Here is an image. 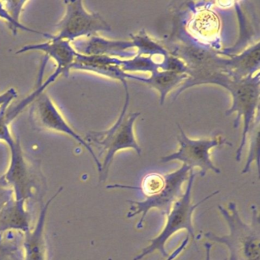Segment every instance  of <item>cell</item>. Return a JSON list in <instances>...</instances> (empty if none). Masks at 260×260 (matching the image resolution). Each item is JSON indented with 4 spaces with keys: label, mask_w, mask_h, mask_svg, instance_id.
Here are the masks:
<instances>
[{
    "label": "cell",
    "mask_w": 260,
    "mask_h": 260,
    "mask_svg": "<svg viewBox=\"0 0 260 260\" xmlns=\"http://www.w3.org/2000/svg\"><path fill=\"white\" fill-rule=\"evenodd\" d=\"M121 60L106 56L84 55L77 53L71 71L92 73L112 80H118L121 83H127L128 74L120 68Z\"/></svg>",
    "instance_id": "4fadbf2b"
},
{
    "label": "cell",
    "mask_w": 260,
    "mask_h": 260,
    "mask_svg": "<svg viewBox=\"0 0 260 260\" xmlns=\"http://www.w3.org/2000/svg\"><path fill=\"white\" fill-rule=\"evenodd\" d=\"M17 95V92L14 88H10L4 93L0 94V108L6 105L11 104Z\"/></svg>",
    "instance_id": "cb8c5ba5"
},
{
    "label": "cell",
    "mask_w": 260,
    "mask_h": 260,
    "mask_svg": "<svg viewBox=\"0 0 260 260\" xmlns=\"http://www.w3.org/2000/svg\"><path fill=\"white\" fill-rule=\"evenodd\" d=\"M189 237H188V236H187V237H185V240H184L182 242V243H181V244L179 245V247H178L177 249H176V250H175L174 252H173V253L170 254V255H169L168 257H167V258L166 260L175 259V258H176V257H177L178 255H179V254H180L181 252H182V251H183L184 249H185V247H186L187 245H188V241H189Z\"/></svg>",
    "instance_id": "d4e9b609"
},
{
    "label": "cell",
    "mask_w": 260,
    "mask_h": 260,
    "mask_svg": "<svg viewBox=\"0 0 260 260\" xmlns=\"http://www.w3.org/2000/svg\"><path fill=\"white\" fill-rule=\"evenodd\" d=\"M214 3H199L191 10L186 23V32L193 42L204 46L221 51L220 31L221 22L218 15L214 11Z\"/></svg>",
    "instance_id": "30bf717a"
},
{
    "label": "cell",
    "mask_w": 260,
    "mask_h": 260,
    "mask_svg": "<svg viewBox=\"0 0 260 260\" xmlns=\"http://www.w3.org/2000/svg\"><path fill=\"white\" fill-rule=\"evenodd\" d=\"M194 177H196V173L194 170H191L190 171L186 189L182 197L175 202L170 212L166 216L167 222L162 231L159 233V235L150 240V244L147 247L144 248L142 251L134 258V260L143 259L144 257L153 253L155 251H159L162 257L167 258L170 254L167 252L166 249V243L172 236L182 230H185L187 231L191 241H196V235L194 234V228L192 224L193 214L196 211V208H199L202 204L208 201V199L218 194L220 191H214L212 194L204 198L200 202L196 204L192 203L191 191H192Z\"/></svg>",
    "instance_id": "277c9868"
},
{
    "label": "cell",
    "mask_w": 260,
    "mask_h": 260,
    "mask_svg": "<svg viewBox=\"0 0 260 260\" xmlns=\"http://www.w3.org/2000/svg\"><path fill=\"white\" fill-rule=\"evenodd\" d=\"M188 76L186 74L170 72V71H158L151 73L150 77H142L136 74H128V79L146 83L150 87L157 90L160 95V105L162 106L166 97L170 91L177 86H181Z\"/></svg>",
    "instance_id": "e0dca14e"
},
{
    "label": "cell",
    "mask_w": 260,
    "mask_h": 260,
    "mask_svg": "<svg viewBox=\"0 0 260 260\" xmlns=\"http://www.w3.org/2000/svg\"><path fill=\"white\" fill-rule=\"evenodd\" d=\"M63 188H59L58 191L51 197L46 203L43 204L41 209L40 214L37 223L32 230L24 234L23 260H46V242H45V228L48 208L53 201L60 194Z\"/></svg>",
    "instance_id": "5bb4252c"
},
{
    "label": "cell",
    "mask_w": 260,
    "mask_h": 260,
    "mask_svg": "<svg viewBox=\"0 0 260 260\" xmlns=\"http://www.w3.org/2000/svg\"><path fill=\"white\" fill-rule=\"evenodd\" d=\"M31 51L44 53L47 58H51L56 63V70L52 75L56 79L60 76L68 77L77 52L68 41L51 39L47 42L29 44L21 48L16 54H25Z\"/></svg>",
    "instance_id": "8fae6325"
},
{
    "label": "cell",
    "mask_w": 260,
    "mask_h": 260,
    "mask_svg": "<svg viewBox=\"0 0 260 260\" xmlns=\"http://www.w3.org/2000/svg\"><path fill=\"white\" fill-rule=\"evenodd\" d=\"M132 41L137 55L145 57H154V56H167L170 54V51L157 42H154L150 36H147L144 30L140 31L135 36H132Z\"/></svg>",
    "instance_id": "ac0fdd59"
},
{
    "label": "cell",
    "mask_w": 260,
    "mask_h": 260,
    "mask_svg": "<svg viewBox=\"0 0 260 260\" xmlns=\"http://www.w3.org/2000/svg\"><path fill=\"white\" fill-rule=\"evenodd\" d=\"M4 6L10 16L16 22H21L19 21L21 13L23 11L28 1H4Z\"/></svg>",
    "instance_id": "603a6c76"
},
{
    "label": "cell",
    "mask_w": 260,
    "mask_h": 260,
    "mask_svg": "<svg viewBox=\"0 0 260 260\" xmlns=\"http://www.w3.org/2000/svg\"><path fill=\"white\" fill-rule=\"evenodd\" d=\"M248 135H249V153H248L247 159H246L244 168L242 170V174H245V173H249L250 171L251 165H252L253 162H256L258 172H259L260 134L259 115H258V112L257 114L256 117H255V121H254Z\"/></svg>",
    "instance_id": "d6986e66"
},
{
    "label": "cell",
    "mask_w": 260,
    "mask_h": 260,
    "mask_svg": "<svg viewBox=\"0 0 260 260\" xmlns=\"http://www.w3.org/2000/svg\"><path fill=\"white\" fill-rule=\"evenodd\" d=\"M109 189L124 188L141 191L145 200L138 202V209L143 215H147L152 209H157L162 215H167L173 204L182 196V186L179 180L173 177L166 178L165 175L157 173H148L143 178L141 186L114 184L107 185Z\"/></svg>",
    "instance_id": "8992f818"
},
{
    "label": "cell",
    "mask_w": 260,
    "mask_h": 260,
    "mask_svg": "<svg viewBox=\"0 0 260 260\" xmlns=\"http://www.w3.org/2000/svg\"><path fill=\"white\" fill-rule=\"evenodd\" d=\"M217 208L226 222L229 234L217 236L207 232L204 237L210 241L226 246L230 253L228 260H260V218L256 206H252L249 224L242 220L235 202L228 204L229 211L221 205Z\"/></svg>",
    "instance_id": "6da1fadb"
},
{
    "label": "cell",
    "mask_w": 260,
    "mask_h": 260,
    "mask_svg": "<svg viewBox=\"0 0 260 260\" xmlns=\"http://www.w3.org/2000/svg\"><path fill=\"white\" fill-rule=\"evenodd\" d=\"M9 148L10 165L4 175L14 191L15 199L27 202L28 199L39 197L45 185L39 162L27 157L19 138L15 139Z\"/></svg>",
    "instance_id": "5b68a950"
},
{
    "label": "cell",
    "mask_w": 260,
    "mask_h": 260,
    "mask_svg": "<svg viewBox=\"0 0 260 260\" xmlns=\"http://www.w3.org/2000/svg\"><path fill=\"white\" fill-rule=\"evenodd\" d=\"M79 54L110 57H135L137 50L132 42L108 40L98 35L71 42Z\"/></svg>",
    "instance_id": "7c38bea8"
},
{
    "label": "cell",
    "mask_w": 260,
    "mask_h": 260,
    "mask_svg": "<svg viewBox=\"0 0 260 260\" xmlns=\"http://www.w3.org/2000/svg\"><path fill=\"white\" fill-rule=\"evenodd\" d=\"M125 91L124 106L115 124L103 132H90L86 135L85 141L89 145L95 146L100 150V157L103 156V162L100 173V182H106L109 176V168L113 162L115 155L120 150L132 149L141 156V148L135 138V121L139 117L140 112L127 114L129 96L127 83H123Z\"/></svg>",
    "instance_id": "7a4b0ae2"
},
{
    "label": "cell",
    "mask_w": 260,
    "mask_h": 260,
    "mask_svg": "<svg viewBox=\"0 0 260 260\" xmlns=\"http://www.w3.org/2000/svg\"><path fill=\"white\" fill-rule=\"evenodd\" d=\"M13 199L15 196L13 188L6 179L5 175H0V210Z\"/></svg>",
    "instance_id": "7402d4cb"
},
{
    "label": "cell",
    "mask_w": 260,
    "mask_h": 260,
    "mask_svg": "<svg viewBox=\"0 0 260 260\" xmlns=\"http://www.w3.org/2000/svg\"><path fill=\"white\" fill-rule=\"evenodd\" d=\"M178 127L179 129V135L177 137L179 144V150L172 154L162 156L161 162L180 161L191 170L199 168L200 170L199 175L202 177L209 170L219 174L220 173V169L217 168L211 160L210 150L223 145L232 147V144L220 135L208 139H191L187 136L179 124Z\"/></svg>",
    "instance_id": "ba28073f"
},
{
    "label": "cell",
    "mask_w": 260,
    "mask_h": 260,
    "mask_svg": "<svg viewBox=\"0 0 260 260\" xmlns=\"http://www.w3.org/2000/svg\"><path fill=\"white\" fill-rule=\"evenodd\" d=\"M64 14L56 25L57 34L51 39L70 42L97 35L100 31H111L109 24L99 14L86 10L81 0L64 1Z\"/></svg>",
    "instance_id": "52a82bcc"
},
{
    "label": "cell",
    "mask_w": 260,
    "mask_h": 260,
    "mask_svg": "<svg viewBox=\"0 0 260 260\" xmlns=\"http://www.w3.org/2000/svg\"><path fill=\"white\" fill-rule=\"evenodd\" d=\"M224 60V74L234 80H243L259 71L260 44L252 45L241 54H233Z\"/></svg>",
    "instance_id": "9a60e30c"
},
{
    "label": "cell",
    "mask_w": 260,
    "mask_h": 260,
    "mask_svg": "<svg viewBox=\"0 0 260 260\" xmlns=\"http://www.w3.org/2000/svg\"><path fill=\"white\" fill-rule=\"evenodd\" d=\"M216 4H218V5H220V7H224V6H226V4H224L223 2H215ZM234 2H226V4H234Z\"/></svg>",
    "instance_id": "4316f807"
},
{
    "label": "cell",
    "mask_w": 260,
    "mask_h": 260,
    "mask_svg": "<svg viewBox=\"0 0 260 260\" xmlns=\"http://www.w3.org/2000/svg\"><path fill=\"white\" fill-rule=\"evenodd\" d=\"M120 68L124 72L151 73L159 70L153 57L135 56L132 60H121Z\"/></svg>",
    "instance_id": "ffe728a7"
},
{
    "label": "cell",
    "mask_w": 260,
    "mask_h": 260,
    "mask_svg": "<svg viewBox=\"0 0 260 260\" xmlns=\"http://www.w3.org/2000/svg\"><path fill=\"white\" fill-rule=\"evenodd\" d=\"M25 202L13 199L0 210V236L11 231L25 234L31 230V217Z\"/></svg>",
    "instance_id": "2e32d148"
},
{
    "label": "cell",
    "mask_w": 260,
    "mask_h": 260,
    "mask_svg": "<svg viewBox=\"0 0 260 260\" xmlns=\"http://www.w3.org/2000/svg\"><path fill=\"white\" fill-rule=\"evenodd\" d=\"M259 73L243 80H234L223 73H217L207 80L205 84H215L229 91L232 97V106L225 112L226 116L237 113L234 128L243 120V132L240 146L236 151V160L240 162L242 153L251 127L256 117L259 104ZM257 112V114H258Z\"/></svg>",
    "instance_id": "3957f363"
},
{
    "label": "cell",
    "mask_w": 260,
    "mask_h": 260,
    "mask_svg": "<svg viewBox=\"0 0 260 260\" xmlns=\"http://www.w3.org/2000/svg\"><path fill=\"white\" fill-rule=\"evenodd\" d=\"M29 118L34 127L39 130L51 131L71 137L83 146L93 158L99 173L102 164L93 149L70 125L51 97L45 92L39 95L30 105Z\"/></svg>",
    "instance_id": "9c48e42d"
},
{
    "label": "cell",
    "mask_w": 260,
    "mask_h": 260,
    "mask_svg": "<svg viewBox=\"0 0 260 260\" xmlns=\"http://www.w3.org/2000/svg\"><path fill=\"white\" fill-rule=\"evenodd\" d=\"M0 19L5 21V22L8 24L9 28H10V31L13 33V36H16L18 31L20 30V31L40 35V36H44V37L48 39V40H50V39H51V38H52L53 35L33 29V28H29V27L25 26L22 22H18L15 21L14 19L10 16V15L9 14L8 12H7V9H6L5 6H4V1H0Z\"/></svg>",
    "instance_id": "44dd1931"
},
{
    "label": "cell",
    "mask_w": 260,
    "mask_h": 260,
    "mask_svg": "<svg viewBox=\"0 0 260 260\" xmlns=\"http://www.w3.org/2000/svg\"><path fill=\"white\" fill-rule=\"evenodd\" d=\"M204 246H205V252H206V255H205V260H211V247H212V244L210 243H205V244H204ZM224 260H228V258H226V259Z\"/></svg>",
    "instance_id": "484cf974"
}]
</instances>
